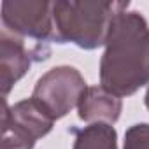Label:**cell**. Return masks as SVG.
<instances>
[{
	"label": "cell",
	"instance_id": "1",
	"mask_svg": "<svg viewBox=\"0 0 149 149\" xmlns=\"http://www.w3.org/2000/svg\"><path fill=\"white\" fill-rule=\"evenodd\" d=\"M100 84L119 98L149 84V25L140 13L116 14L100 60Z\"/></svg>",
	"mask_w": 149,
	"mask_h": 149
},
{
	"label": "cell",
	"instance_id": "2",
	"mask_svg": "<svg viewBox=\"0 0 149 149\" xmlns=\"http://www.w3.org/2000/svg\"><path fill=\"white\" fill-rule=\"evenodd\" d=\"M128 2H53L56 39L91 51L105 46L111 25L118 13L128 9Z\"/></svg>",
	"mask_w": 149,
	"mask_h": 149
},
{
	"label": "cell",
	"instance_id": "3",
	"mask_svg": "<svg viewBox=\"0 0 149 149\" xmlns=\"http://www.w3.org/2000/svg\"><path fill=\"white\" fill-rule=\"evenodd\" d=\"M86 88V81L77 68L60 65L37 81L32 98L56 121L79 105Z\"/></svg>",
	"mask_w": 149,
	"mask_h": 149
},
{
	"label": "cell",
	"instance_id": "4",
	"mask_svg": "<svg viewBox=\"0 0 149 149\" xmlns=\"http://www.w3.org/2000/svg\"><path fill=\"white\" fill-rule=\"evenodd\" d=\"M53 125L54 119L33 98L21 100L13 107L4 98L0 149H33L35 142L53 130Z\"/></svg>",
	"mask_w": 149,
	"mask_h": 149
},
{
	"label": "cell",
	"instance_id": "5",
	"mask_svg": "<svg viewBox=\"0 0 149 149\" xmlns=\"http://www.w3.org/2000/svg\"><path fill=\"white\" fill-rule=\"evenodd\" d=\"M2 23L6 32L23 39H33L39 46L58 42L53 18V2L46 0H6L2 2Z\"/></svg>",
	"mask_w": 149,
	"mask_h": 149
},
{
	"label": "cell",
	"instance_id": "6",
	"mask_svg": "<svg viewBox=\"0 0 149 149\" xmlns=\"http://www.w3.org/2000/svg\"><path fill=\"white\" fill-rule=\"evenodd\" d=\"M32 65V54L25 47L23 39L9 35L6 30L0 35V84L4 98L14 88V84L28 72Z\"/></svg>",
	"mask_w": 149,
	"mask_h": 149
},
{
	"label": "cell",
	"instance_id": "7",
	"mask_svg": "<svg viewBox=\"0 0 149 149\" xmlns=\"http://www.w3.org/2000/svg\"><path fill=\"white\" fill-rule=\"evenodd\" d=\"M121 98L107 91L104 86H88L77 105L79 118L90 125H114L121 116Z\"/></svg>",
	"mask_w": 149,
	"mask_h": 149
},
{
	"label": "cell",
	"instance_id": "8",
	"mask_svg": "<svg viewBox=\"0 0 149 149\" xmlns=\"http://www.w3.org/2000/svg\"><path fill=\"white\" fill-rule=\"evenodd\" d=\"M72 149H118V133L112 125L95 123L76 130Z\"/></svg>",
	"mask_w": 149,
	"mask_h": 149
},
{
	"label": "cell",
	"instance_id": "9",
	"mask_svg": "<svg viewBox=\"0 0 149 149\" xmlns=\"http://www.w3.org/2000/svg\"><path fill=\"white\" fill-rule=\"evenodd\" d=\"M123 149H149V123L132 125L125 133Z\"/></svg>",
	"mask_w": 149,
	"mask_h": 149
},
{
	"label": "cell",
	"instance_id": "10",
	"mask_svg": "<svg viewBox=\"0 0 149 149\" xmlns=\"http://www.w3.org/2000/svg\"><path fill=\"white\" fill-rule=\"evenodd\" d=\"M144 104H146V107L149 109V86H147V91H146V97H144Z\"/></svg>",
	"mask_w": 149,
	"mask_h": 149
}]
</instances>
